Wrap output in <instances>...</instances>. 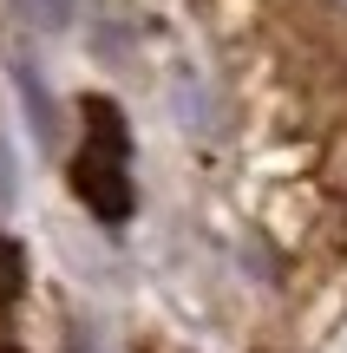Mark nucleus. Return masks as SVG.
<instances>
[{
	"label": "nucleus",
	"instance_id": "1",
	"mask_svg": "<svg viewBox=\"0 0 347 353\" xmlns=\"http://www.w3.org/2000/svg\"><path fill=\"white\" fill-rule=\"evenodd\" d=\"M72 190L99 223H125L131 216V176L125 157H105V151H79L72 157Z\"/></svg>",
	"mask_w": 347,
	"mask_h": 353
},
{
	"label": "nucleus",
	"instance_id": "2",
	"mask_svg": "<svg viewBox=\"0 0 347 353\" xmlns=\"http://www.w3.org/2000/svg\"><path fill=\"white\" fill-rule=\"evenodd\" d=\"M86 118V151H105V157H131V131H125V112L112 99H86L79 105Z\"/></svg>",
	"mask_w": 347,
	"mask_h": 353
},
{
	"label": "nucleus",
	"instance_id": "3",
	"mask_svg": "<svg viewBox=\"0 0 347 353\" xmlns=\"http://www.w3.org/2000/svg\"><path fill=\"white\" fill-rule=\"evenodd\" d=\"M20 288H26V255H20V242L0 236V314L20 301Z\"/></svg>",
	"mask_w": 347,
	"mask_h": 353
},
{
	"label": "nucleus",
	"instance_id": "4",
	"mask_svg": "<svg viewBox=\"0 0 347 353\" xmlns=\"http://www.w3.org/2000/svg\"><path fill=\"white\" fill-rule=\"evenodd\" d=\"M0 353H13V347H0Z\"/></svg>",
	"mask_w": 347,
	"mask_h": 353
}]
</instances>
